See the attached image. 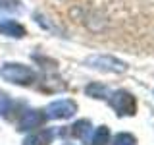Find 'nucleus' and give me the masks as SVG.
<instances>
[{
  "instance_id": "nucleus-12",
  "label": "nucleus",
  "mask_w": 154,
  "mask_h": 145,
  "mask_svg": "<svg viewBox=\"0 0 154 145\" xmlns=\"http://www.w3.org/2000/svg\"><path fill=\"white\" fill-rule=\"evenodd\" d=\"M21 4L19 0H0V14L2 12H19Z\"/></svg>"
},
{
  "instance_id": "nucleus-14",
  "label": "nucleus",
  "mask_w": 154,
  "mask_h": 145,
  "mask_svg": "<svg viewBox=\"0 0 154 145\" xmlns=\"http://www.w3.org/2000/svg\"><path fill=\"white\" fill-rule=\"evenodd\" d=\"M64 145H73V143H64Z\"/></svg>"
},
{
  "instance_id": "nucleus-3",
  "label": "nucleus",
  "mask_w": 154,
  "mask_h": 145,
  "mask_svg": "<svg viewBox=\"0 0 154 145\" xmlns=\"http://www.w3.org/2000/svg\"><path fill=\"white\" fill-rule=\"evenodd\" d=\"M87 66L94 68L98 72H110V74H123L127 70V64L114 56H108V54H96V56H89L87 58Z\"/></svg>"
},
{
  "instance_id": "nucleus-10",
  "label": "nucleus",
  "mask_w": 154,
  "mask_h": 145,
  "mask_svg": "<svg viewBox=\"0 0 154 145\" xmlns=\"http://www.w3.org/2000/svg\"><path fill=\"white\" fill-rule=\"evenodd\" d=\"M85 93L89 97H94V99H108L110 91L106 85H100V83H91L85 87Z\"/></svg>"
},
{
  "instance_id": "nucleus-8",
  "label": "nucleus",
  "mask_w": 154,
  "mask_h": 145,
  "mask_svg": "<svg viewBox=\"0 0 154 145\" xmlns=\"http://www.w3.org/2000/svg\"><path fill=\"white\" fill-rule=\"evenodd\" d=\"M91 130H93V124H91L89 120H77L73 126H69V134L73 135V137L83 139L87 143H89V132Z\"/></svg>"
},
{
  "instance_id": "nucleus-13",
  "label": "nucleus",
  "mask_w": 154,
  "mask_h": 145,
  "mask_svg": "<svg viewBox=\"0 0 154 145\" xmlns=\"http://www.w3.org/2000/svg\"><path fill=\"white\" fill-rule=\"evenodd\" d=\"M12 110V99L0 91V114H8Z\"/></svg>"
},
{
  "instance_id": "nucleus-11",
  "label": "nucleus",
  "mask_w": 154,
  "mask_h": 145,
  "mask_svg": "<svg viewBox=\"0 0 154 145\" xmlns=\"http://www.w3.org/2000/svg\"><path fill=\"white\" fill-rule=\"evenodd\" d=\"M112 145H137V139H135V135L123 132V134H118V135H116Z\"/></svg>"
},
{
  "instance_id": "nucleus-6",
  "label": "nucleus",
  "mask_w": 154,
  "mask_h": 145,
  "mask_svg": "<svg viewBox=\"0 0 154 145\" xmlns=\"http://www.w3.org/2000/svg\"><path fill=\"white\" fill-rule=\"evenodd\" d=\"M0 33L2 35H8V37H14V39H23L27 35L25 27L21 23L14 21V19H2L0 21Z\"/></svg>"
},
{
  "instance_id": "nucleus-9",
  "label": "nucleus",
  "mask_w": 154,
  "mask_h": 145,
  "mask_svg": "<svg viewBox=\"0 0 154 145\" xmlns=\"http://www.w3.org/2000/svg\"><path fill=\"white\" fill-rule=\"evenodd\" d=\"M108 143H110V130L106 128V126L96 128L93 137L89 139V145H108Z\"/></svg>"
},
{
  "instance_id": "nucleus-1",
  "label": "nucleus",
  "mask_w": 154,
  "mask_h": 145,
  "mask_svg": "<svg viewBox=\"0 0 154 145\" xmlns=\"http://www.w3.org/2000/svg\"><path fill=\"white\" fill-rule=\"evenodd\" d=\"M0 77L2 79L10 81V83H16V85H33L37 79V74L35 70H31L29 66H23V64H4L0 66Z\"/></svg>"
},
{
  "instance_id": "nucleus-5",
  "label": "nucleus",
  "mask_w": 154,
  "mask_h": 145,
  "mask_svg": "<svg viewBox=\"0 0 154 145\" xmlns=\"http://www.w3.org/2000/svg\"><path fill=\"white\" fill-rule=\"evenodd\" d=\"M46 122V114L38 108H31L27 112H23V116L19 118V124H17V130L19 132H27V130H33V128H38Z\"/></svg>"
},
{
  "instance_id": "nucleus-7",
  "label": "nucleus",
  "mask_w": 154,
  "mask_h": 145,
  "mask_svg": "<svg viewBox=\"0 0 154 145\" xmlns=\"http://www.w3.org/2000/svg\"><path fill=\"white\" fill-rule=\"evenodd\" d=\"M52 139H54V130L46 128V130H41V132L27 135L23 139V145H50Z\"/></svg>"
},
{
  "instance_id": "nucleus-2",
  "label": "nucleus",
  "mask_w": 154,
  "mask_h": 145,
  "mask_svg": "<svg viewBox=\"0 0 154 145\" xmlns=\"http://www.w3.org/2000/svg\"><path fill=\"white\" fill-rule=\"evenodd\" d=\"M108 103L118 116H135V112H137V99L129 91H123V89L114 91L112 97L108 99Z\"/></svg>"
},
{
  "instance_id": "nucleus-4",
  "label": "nucleus",
  "mask_w": 154,
  "mask_h": 145,
  "mask_svg": "<svg viewBox=\"0 0 154 145\" xmlns=\"http://www.w3.org/2000/svg\"><path fill=\"white\" fill-rule=\"evenodd\" d=\"M77 112V105L69 99H62L54 101L46 106V118H54V120H67Z\"/></svg>"
}]
</instances>
